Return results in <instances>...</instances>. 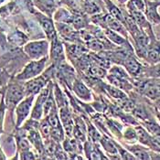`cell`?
<instances>
[{
	"instance_id": "cell-1",
	"label": "cell",
	"mask_w": 160,
	"mask_h": 160,
	"mask_svg": "<svg viewBox=\"0 0 160 160\" xmlns=\"http://www.w3.org/2000/svg\"><path fill=\"white\" fill-rule=\"evenodd\" d=\"M4 96L8 110L12 115L16 106L26 97L24 82L17 80L15 77H11L8 84L4 87Z\"/></svg>"
},
{
	"instance_id": "cell-2",
	"label": "cell",
	"mask_w": 160,
	"mask_h": 160,
	"mask_svg": "<svg viewBox=\"0 0 160 160\" xmlns=\"http://www.w3.org/2000/svg\"><path fill=\"white\" fill-rule=\"evenodd\" d=\"M55 75H56V67L54 64L50 63L49 67H47L46 70L40 75L31 80L24 82L26 96H29V95L37 96L40 92V91L49 84L50 81L55 80Z\"/></svg>"
},
{
	"instance_id": "cell-3",
	"label": "cell",
	"mask_w": 160,
	"mask_h": 160,
	"mask_svg": "<svg viewBox=\"0 0 160 160\" xmlns=\"http://www.w3.org/2000/svg\"><path fill=\"white\" fill-rule=\"evenodd\" d=\"M49 59V58L48 56L40 60H30L23 67V69L18 73L16 74L14 77L17 80H19L21 82H27L28 80H31L37 77L46 70Z\"/></svg>"
},
{
	"instance_id": "cell-4",
	"label": "cell",
	"mask_w": 160,
	"mask_h": 160,
	"mask_svg": "<svg viewBox=\"0 0 160 160\" xmlns=\"http://www.w3.org/2000/svg\"><path fill=\"white\" fill-rule=\"evenodd\" d=\"M49 48L50 42L49 40L41 38L26 43L23 46V51L29 60H40L49 56Z\"/></svg>"
},
{
	"instance_id": "cell-5",
	"label": "cell",
	"mask_w": 160,
	"mask_h": 160,
	"mask_svg": "<svg viewBox=\"0 0 160 160\" xmlns=\"http://www.w3.org/2000/svg\"><path fill=\"white\" fill-rule=\"evenodd\" d=\"M53 86H54V80L50 81L49 84L45 88H43L40 91V92L38 94L37 98H35L32 111L30 113L31 118L38 120V121H40L44 117V105H45L47 99L49 97L51 90L53 89Z\"/></svg>"
},
{
	"instance_id": "cell-6",
	"label": "cell",
	"mask_w": 160,
	"mask_h": 160,
	"mask_svg": "<svg viewBox=\"0 0 160 160\" xmlns=\"http://www.w3.org/2000/svg\"><path fill=\"white\" fill-rule=\"evenodd\" d=\"M36 96L29 95L26 96L15 108V114H16V121H15V127L18 128L20 127L25 121L28 118L30 115L32 107L34 104Z\"/></svg>"
},
{
	"instance_id": "cell-7",
	"label": "cell",
	"mask_w": 160,
	"mask_h": 160,
	"mask_svg": "<svg viewBox=\"0 0 160 160\" xmlns=\"http://www.w3.org/2000/svg\"><path fill=\"white\" fill-rule=\"evenodd\" d=\"M50 42V48H49V58L50 59V63L56 65H59L60 63L66 62V51L64 50V46L59 36L54 38Z\"/></svg>"
},
{
	"instance_id": "cell-8",
	"label": "cell",
	"mask_w": 160,
	"mask_h": 160,
	"mask_svg": "<svg viewBox=\"0 0 160 160\" xmlns=\"http://www.w3.org/2000/svg\"><path fill=\"white\" fill-rule=\"evenodd\" d=\"M35 17L45 34V37L47 38L49 41H51L54 38L58 37L55 23L50 17L43 14L42 12H35Z\"/></svg>"
},
{
	"instance_id": "cell-9",
	"label": "cell",
	"mask_w": 160,
	"mask_h": 160,
	"mask_svg": "<svg viewBox=\"0 0 160 160\" xmlns=\"http://www.w3.org/2000/svg\"><path fill=\"white\" fill-rule=\"evenodd\" d=\"M122 66L126 70V72H128L131 78L141 77L144 64L140 62L139 58L136 56L135 52L127 55V57L124 59V61L122 63Z\"/></svg>"
},
{
	"instance_id": "cell-10",
	"label": "cell",
	"mask_w": 160,
	"mask_h": 160,
	"mask_svg": "<svg viewBox=\"0 0 160 160\" xmlns=\"http://www.w3.org/2000/svg\"><path fill=\"white\" fill-rule=\"evenodd\" d=\"M72 90L75 94V96L79 100L85 102H92L93 101V94L91 91V88L84 82V81L80 78L76 77L74 80Z\"/></svg>"
},
{
	"instance_id": "cell-11",
	"label": "cell",
	"mask_w": 160,
	"mask_h": 160,
	"mask_svg": "<svg viewBox=\"0 0 160 160\" xmlns=\"http://www.w3.org/2000/svg\"><path fill=\"white\" fill-rule=\"evenodd\" d=\"M65 49L67 58L72 63L89 51L88 48L84 45L79 44L78 42H67L65 44Z\"/></svg>"
},
{
	"instance_id": "cell-12",
	"label": "cell",
	"mask_w": 160,
	"mask_h": 160,
	"mask_svg": "<svg viewBox=\"0 0 160 160\" xmlns=\"http://www.w3.org/2000/svg\"><path fill=\"white\" fill-rule=\"evenodd\" d=\"M145 4H146V9L144 13L148 21L152 25H159L160 15L158 8L160 7V1L145 0Z\"/></svg>"
},
{
	"instance_id": "cell-13",
	"label": "cell",
	"mask_w": 160,
	"mask_h": 160,
	"mask_svg": "<svg viewBox=\"0 0 160 160\" xmlns=\"http://www.w3.org/2000/svg\"><path fill=\"white\" fill-rule=\"evenodd\" d=\"M99 144L102 148L103 151L106 155L110 156L109 158H115V159H121V157L119 155L118 149L116 147L115 141L111 139V137H108L106 135H102Z\"/></svg>"
},
{
	"instance_id": "cell-14",
	"label": "cell",
	"mask_w": 160,
	"mask_h": 160,
	"mask_svg": "<svg viewBox=\"0 0 160 160\" xmlns=\"http://www.w3.org/2000/svg\"><path fill=\"white\" fill-rule=\"evenodd\" d=\"M102 92H103L105 95L109 96L110 98L114 100L117 102L123 101V99L127 98L128 95L125 92H123V90L117 88V87L113 86L112 84H107L105 82H102Z\"/></svg>"
},
{
	"instance_id": "cell-15",
	"label": "cell",
	"mask_w": 160,
	"mask_h": 160,
	"mask_svg": "<svg viewBox=\"0 0 160 160\" xmlns=\"http://www.w3.org/2000/svg\"><path fill=\"white\" fill-rule=\"evenodd\" d=\"M126 148L135 157L136 159L148 160L150 159V148H147L143 145H136V144H124L123 146Z\"/></svg>"
},
{
	"instance_id": "cell-16",
	"label": "cell",
	"mask_w": 160,
	"mask_h": 160,
	"mask_svg": "<svg viewBox=\"0 0 160 160\" xmlns=\"http://www.w3.org/2000/svg\"><path fill=\"white\" fill-rule=\"evenodd\" d=\"M8 41L15 47H23L26 43L29 41V38L24 32L15 29L8 34Z\"/></svg>"
},
{
	"instance_id": "cell-17",
	"label": "cell",
	"mask_w": 160,
	"mask_h": 160,
	"mask_svg": "<svg viewBox=\"0 0 160 160\" xmlns=\"http://www.w3.org/2000/svg\"><path fill=\"white\" fill-rule=\"evenodd\" d=\"M33 1L36 7L41 12L50 18L57 9V5L55 0H33Z\"/></svg>"
},
{
	"instance_id": "cell-18",
	"label": "cell",
	"mask_w": 160,
	"mask_h": 160,
	"mask_svg": "<svg viewBox=\"0 0 160 160\" xmlns=\"http://www.w3.org/2000/svg\"><path fill=\"white\" fill-rule=\"evenodd\" d=\"M136 127V133H137V139H138V142L147 147L148 148H151L152 146V139H153V136H151L148 131L140 123V124H137L135 126Z\"/></svg>"
},
{
	"instance_id": "cell-19",
	"label": "cell",
	"mask_w": 160,
	"mask_h": 160,
	"mask_svg": "<svg viewBox=\"0 0 160 160\" xmlns=\"http://www.w3.org/2000/svg\"><path fill=\"white\" fill-rule=\"evenodd\" d=\"M141 77L160 79V62L155 63V64L144 65Z\"/></svg>"
},
{
	"instance_id": "cell-20",
	"label": "cell",
	"mask_w": 160,
	"mask_h": 160,
	"mask_svg": "<svg viewBox=\"0 0 160 160\" xmlns=\"http://www.w3.org/2000/svg\"><path fill=\"white\" fill-rule=\"evenodd\" d=\"M122 139H124L126 144H136L138 142L136 127L133 125L125 126L122 132Z\"/></svg>"
},
{
	"instance_id": "cell-21",
	"label": "cell",
	"mask_w": 160,
	"mask_h": 160,
	"mask_svg": "<svg viewBox=\"0 0 160 160\" xmlns=\"http://www.w3.org/2000/svg\"><path fill=\"white\" fill-rule=\"evenodd\" d=\"M141 124L147 129L152 136H160V123L156 121V118H150L141 122Z\"/></svg>"
},
{
	"instance_id": "cell-22",
	"label": "cell",
	"mask_w": 160,
	"mask_h": 160,
	"mask_svg": "<svg viewBox=\"0 0 160 160\" xmlns=\"http://www.w3.org/2000/svg\"><path fill=\"white\" fill-rule=\"evenodd\" d=\"M104 2H105V4H106V8H107L109 13H110V15H112L113 18H117L118 20H120V21L123 24V11H122L117 6H115V5H114L112 1H110V0H105Z\"/></svg>"
},
{
	"instance_id": "cell-23",
	"label": "cell",
	"mask_w": 160,
	"mask_h": 160,
	"mask_svg": "<svg viewBox=\"0 0 160 160\" xmlns=\"http://www.w3.org/2000/svg\"><path fill=\"white\" fill-rule=\"evenodd\" d=\"M1 93V98H0V136L4 133L3 128H4V121H5V114L6 111L8 110L7 104L5 102V96H4V87L0 90Z\"/></svg>"
},
{
	"instance_id": "cell-24",
	"label": "cell",
	"mask_w": 160,
	"mask_h": 160,
	"mask_svg": "<svg viewBox=\"0 0 160 160\" xmlns=\"http://www.w3.org/2000/svg\"><path fill=\"white\" fill-rule=\"evenodd\" d=\"M126 8H127V11L139 10L145 12L146 9L145 0H128L126 4Z\"/></svg>"
},
{
	"instance_id": "cell-25",
	"label": "cell",
	"mask_w": 160,
	"mask_h": 160,
	"mask_svg": "<svg viewBox=\"0 0 160 160\" xmlns=\"http://www.w3.org/2000/svg\"><path fill=\"white\" fill-rule=\"evenodd\" d=\"M83 8L88 14L90 15H96L101 13V8L98 7V5L93 2V0H90V1H84L83 4Z\"/></svg>"
},
{
	"instance_id": "cell-26",
	"label": "cell",
	"mask_w": 160,
	"mask_h": 160,
	"mask_svg": "<svg viewBox=\"0 0 160 160\" xmlns=\"http://www.w3.org/2000/svg\"><path fill=\"white\" fill-rule=\"evenodd\" d=\"M11 77H12L11 74H9V72L7 70H5L4 68H2L0 66V90L8 84V82L11 79Z\"/></svg>"
},
{
	"instance_id": "cell-27",
	"label": "cell",
	"mask_w": 160,
	"mask_h": 160,
	"mask_svg": "<svg viewBox=\"0 0 160 160\" xmlns=\"http://www.w3.org/2000/svg\"><path fill=\"white\" fill-rule=\"evenodd\" d=\"M18 156H19V159H36L38 158V155H36L31 149L29 150H26V151H22V152H19L18 153Z\"/></svg>"
},
{
	"instance_id": "cell-28",
	"label": "cell",
	"mask_w": 160,
	"mask_h": 160,
	"mask_svg": "<svg viewBox=\"0 0 160 160\" xmlns=\"http://www.w3.org/2000/svg\"><path fill=\"white\" fill-rule=\"evenodd\" d=\"M153 105H154V107H155L156 109H158V110H159L160 111V98L155 100V101L153 102Z\"/></svg>"
},
{
	"instance_id": "cell-29",
	"label": "cell",
	"mask_w": 160,
	"mask_h": 160,
	"mask_svg": "<svg viewBox=\"0 0 160 160\" xmlns=\"http://www.w3.org/2000/svg\"><path fill=\"white\" fill-rule=\"evenodd\" d=\"M5 159H8V157L6 156L5 152L3 151V148H2V147L0 146V160H5Z\"/></svg>"
},
{
	"instance_id": "cell-30",
	"label": "cell",
	"mask_w": 160,
	"mask_h": 160,
	"mask_svg": "<svg viewBox=\"0 0 160 160\" xmlns=\"http://www.w3.org/2000/svg\"><path fill=\"white\" fill-rule=\"evenodd\" d=\"M153 112H154V114H155L156 118L158 119V121L160 123V111L159 110H158V109H156V108L154 107V110H153Z\"/></svg>"
},
{
	"instance_id": "cell-31",
	"label": "cell",
	"mask_w": 160,
	"mask_h": 160,
	"mask_svg": "<svg viewBox=\"0 0 160 160\" xmlns=\"http://www.w3.org/2000/svg\"><path fill=\"white\" fill-rule=\"evenodd\" d=\"M117 1H118L119 3H121V4H123V3H126L128 0H117Z\"/></svg>"
},
{
	"instance_id": "cell-32",
	"label": "cell",
	"mask_w": 160,
	"mask_h": 160,
	"mask_svg": "<svg viewBox=\"0 0 160 160\" xmlns=\"http://www.w3.org/2000/svg\"><path fill=\"white\" fill-rule=\"evenodd\" d=\"M156 37H157V38H158V39H159V40H160V30L158 31V34L156 35Z\"/></svg>"
},
{
	"instance_id": "cell-33",
	"label": "cell",
	"mask_w": 160,
	"mask_h": 160,
	"mask_svg": "<svg viewBox=\"0 0 160 160\" xmlns=\"http://www.w3.org/2000/svg\"><path fill=\"white\" fill-rule=\"evenodd\" d=\"M5 1H6V0H0V6H1V5H2V4L5 2Z\"/></svg>"
},
{
	"instance_id": "cell-34",
	"label": "cell",
	"mask_w": 160,
	"mask_h": 160,
	"mask_svg": "<svg viewBox=\"0 0 160 160\" xmlns=\"http://www.w3.org/2000/svg\"><path fill=\"white\" fill-rule=\"evenodd\" d=\"M1 31H3V28H2V25L0 24V32H1Z\"/></svg>"
},
{
	"instance_id": "cell-35",
	"label": "cell",
	"mask_w": 160,
	"mask_h": 160,
	"mask_svg": "<svg viewBox=\"0 0 160 160\" xmlns=\"http://www.w3.org/2000/svg\"><path fill=\"white\" fill-rule=\"evenodd\" d=\"M158 83H159L160 85V79H158Z\"/></svg>"
},
{
	"instance_id": "cell-36",
	"label": "cell",
	"mask_w": 160,
	"mask_h": 160,
	"mask_svg": "<svg viewBox=\"0 0 160 160\" xmlns=\"http://www.w3.org/2000/svg\"><path fill=\"white\" fill-rule=\"evenodd\" d=\"M83 1H90V0H83Z\"/></svg>"
}]
</instances>
